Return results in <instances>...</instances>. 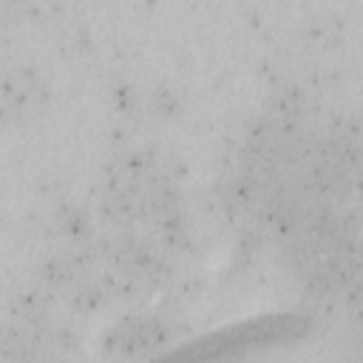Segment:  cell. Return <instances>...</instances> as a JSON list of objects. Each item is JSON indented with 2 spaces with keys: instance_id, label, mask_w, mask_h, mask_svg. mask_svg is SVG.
I'll use <instances>...</instances> for the list:
<instances>
[{
  "instance_id": "cell-1",
  "label": "cell",
  "mask_w": 363,
  "mask_h": 363,
  "mask_svg": "<svg viewBox=\"0 0 363 363\" xmlns=\"http://www.w3.org/2000/svg\"><path fill=\"white\" fill-rule=\"evenodd\" d=\"M238 210L309 286L340 289L363 269V130L292 105L267 113L235 167Z\"/></svg>"
}]
</instances>
